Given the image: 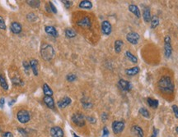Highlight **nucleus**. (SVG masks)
<instances>
[{
  "instance_id": "obj_28",
  "label": "nucleus",
  "mask_w": 178,
  "mask_h": 137,
  "mask_svg": "<svg viewBox=\"0 0 178 137\" xmlns=\"http://www.w3.org/2000/svg\"><path fill=\"white\" fill-rule=\"evenodd\" d=\"M65 36L68 38H74L75 36H77L76 32L73 30V29H70V28H68V29L65 30Z\"/></svg>"
},
{
  "instance_id": "obj_14",
  "label": "nucleus",
  "mask_w": 178,
  "mask_h": 137,
  "mask_svg": "<svg viewBox=\"0 0 178 137\" xmlns=\"http://www.w3.org/2000/svg\"><path fill=\"white\" fill-rule=\"evenodd\" d=\"M11 30L14 34H19L21 31V26L20 23L17 22H12L11 24Z\"/></svg>"
},
{
  "instance_id": "obj_33",
  "label": "nucleus",
  "mask_w": 178,
  "mask_h": 137,
  "mask_svg": "<svg viewBox=\"0 0 178 137\" xmlns=\"http://www.w3.org/2000/svg\"><path fill=\"white\" fill-rule=\"evenodd\" d=\"M13 83L14 85H16V86H23V81L21 79L17 78V77L13 79Z\"/></svg>"
},
{
  "instance_id": "obj_43",
  "label": "nucleus",
  "mask_w": 178,
  "mask_h": 137,
  "mask_svg": "<svg viewBox=\"0 0 178 137\" xmlns=\"http://www.w3.org/2000/svg\"><path fill=\"white\" fill-rule=\"evenodd\" d=\"M87 119L91 123H96V118H94V117H87Z\"/></svg>"
},
{
  "instance_id": "obj_42",
  "label": "nucleus",
  "mask_w": 178,
  "mask_h": 137,
  "mask_svg": "<svg viewBox=\"0 0 178 137\" xmlns=\"http://www.w3.org/2000/svg\"><path fill=\"white\" fill-rule=\"evenodd\" d=\"M108 135H109V130L107 129V126H105L104 129H103V136L104 137L108 136Z\"/></svg>"
},
{
  "instance_id": "obj_7",
  "label": "nucleus",
  "mask_w": 178,
  "mask_h": 137,
  "mask_svg": "<svg viewBox=\"0 0 178 137\" xmlns=\"http://www.w3.org/2000/svg\"><path fill=\"white\" fill-rule=\"evenodd\" d=\"M126 39L128 40V42L131 43V44H137L139 41V39H140V36L137 33V32H129L127 34L126 36Z\"/></svg>"
},
{
  "instance_id": "obj_36",
  "label": "nucleus",
  "mask_w": 178,
  "mask_h": 137,
  "mask_svg": "<svg viewBox=\"0 0 178 137\" xmlns=\"http://www.w3.org/2000/svg\"><path fill=\"white\" fill-rule=\"evenodd\" d=\"M23 66H24V69H25V72H27V74H28L29 70H30V67H31V66H30V63H28L27 61H24V62H23Z\"/></svg>"
},
{
  "instance_id": "obj_37",
  "label": "nucleus",
  "mask_w": 178,
  "mask_h": 137,
  "mask_svg": "<svg viewBox=\"0 0 178 137\" xmlns=\"http://www.w3.org/2000/svg\"><path fill=\"white\" fill-rule=\"evenodd\" d=\"M172 110H173V113H174V114L176 116V117L178 118V106L177 105H172Z\"/></svg>"
},
{
  "instance_id": "obj_16",
  "label": "nucleus",
  "mask_w": 178,
  "mask_h": 137,
  "mask_svg": "<svg viewBox=\"0 0 178 137\" xmlns=\"http://www.w3.org/2000/svg\"><path fill=\"white\" fill-rule=\"evenodd\" d=\"M44 103L46 104V106L50 108H55V101L52 98V96H45L43 99Z\"/></svg>"
},
{
  "instance_id": "obj_48",
  "label": "nucleus",
  "mask_w": 178,
  "mask_h": 137,
  "mask_svg": "<svg viewBox=\"0 0 178 137\" xmlns=\"http://www.w3.org/2000/svg\"><path fill=\"white\" fill-rule=\"evenodd\" d=\"M73 137H79V136H78L75 133H73Z\"/></svg>"
},
{
  "instance_id": "obj_46",
  "label": "nucleus",
  "mask_w": 178,
  "mask_h": 137,
  "mask_svg": "<svg viewBox=\"0 0 178 137\" xmlns=\"http://www.w3.org/2000/svg\"><path fill=\"white\" fill-rule=\"evenodd\" d=\"M159 132V130H157V129H154L153 130V136H152V137H156L157 136V133Z\"/></svg>"
},
{
  "instance_id": "obj_26",
  "label": "nucleus",
  "mask_w": 178,
  "mask_h": 137,
  "mask_svg": "<svg viewBox=\"0 0 178 137\" xmlns=\"http://www.w3.org/2000/svg\"><path fill=\"white\" fill-rule=\"evenodd\" d=\"M125 56H126V58H128L131 63H136L138 62V58H136L135 56L132 53H130L129 51H126V52H125Z\"/></svg>"
},
{
  "instance_id": "obj_45",
  "label": "nucleus",
  "mask_w": 178,
  "mask_h": 137,
  "mask_svg": "<svg viewBox=\"0 0 178 137\" xmlns=\"http://www.w3.org/2000/svg\"><path fill=\"white\" fill-rule=\"evenodd\" d=\"M101 120L103 121V122H106L107 120V113H102V115H101Z\"/></svg>"
},
{
  "instance_id": "obj_20",
  "label": "nucleus",
  "mask_w": 178,
  "mask_h": 137,
  "mask_svg": "<svg viewBox=\"0 0 178 137\" xmlns=\"http://www.w3.org/2000/svg\"><path fill=\"white\" fill-rule=\"evenodd\" d=\"M45 30L47 34H49L50 36H54V37H57L58 36V32L56 29L54 27V26H47L45 27Z\"/></svg>"
},
{
  "instance_id": "obj_38",
  "label": "nucleus",
  "mask_w": 178,
  "mask_h": 137,
  "mask_svg": "<svg viewBox=\"0 0 178 137\" xmlns=\"http://www.w3.org/2000/svg\"><path fill=\"white\" fill-rule=\"evenodd\" d=\"M17 130L21 133V135L22 136V137H27V132L24 130V129H21V128H19Z\"/></svg>"
},
{
  "instance_id": "obj_40",
  "label": "nucleus",
  "mask_w": 178,
  "mask_h": 137,
  "mask_svg": "<svg viewBox=\"0 0 178 137\" xmlns=\"http://www.w3.org/2000/svg\"><path fill=\"white\" fill-rule=\"evenodd\" d=\"M49 3H50V9H51V11H52L54 13H57L56 7H55V5L53 4V3H52V2H49Z\"/></svg>"
},
{
  "instance_id": "obj_21",
  "label": "nucleus",
  "mask_w": 178,
  "mask_h": 137,
  "mask_svg": "<svg viewBox=\"0 0 178 137\" xmlns=\"http://www.w3.org/2000/svg\"><path fill=\"white\" fill-rule=\"evenodd\" d=\"M79 7L80 8H83V9H91L93 7V3L91 1L88 0H83L82 2H80L79 3Z\"/></svg>"
},
{
  "instance_id": "obj_49",
  "label": "nucleus",
  "mask_w": 178,
  "mask_h": 137,
  "mask_svg": "<svg viewBox=\"0 0 178 137\" xmlns=\"http://www.w3.org/2000/svg\"><path fill=\"white\" fill-rule=\"evenodd\" d=\"M176 131L177 132V134H178V126H177V128H176Z\"/></svg>"
},
{
  "instance_id": "obj_27",
  "label": "nucleus",
  "mask_w": 178,
  "mask_h": 137,
  "mask_svg": "<svg viewBox=\"0 0 178 137\" xmlns=\"http://www.w3.org/2000/svg\"><path fill=\"white\" fill-rule=\"evenodd\" d=\"M159 25V19L157 16H153L151 19V28L155 29L157 26Z\"/></svg>"
},
{
  "instance_id": "obj_31",
  "label": "nucleus",
  "mask_w": 178,
  "mask_h": 137,
  "mask_svg": "<svg viewBox=\"0 0 178 137\" xmlns=\"http://www.w3.org/2000/svg\"><path fill=\"white\" fill-rule=\"evenodd\" d=\"M27 3H28L31 7H35V8L39 7L40 3H41V2L40 1H37V0H31V1H27Z\"/></svg>"
},
{
  "instance_id": "obj_32",
  "label": "nucleus",
  "mask_w": 178,
  "mask_h": 137,
  "mask_svg": "<svg viewBox=\"0 0 178 137\" xmlns=\"http://www.w3.org/2000/svg\"><path fill=\"white\" fill-rule=\"evenodd\" d=\"M66 79H67L68 81H69V82H73V81H74V80H77V76H76L75 74L70 73V74H69V75L67 76Z\"/></svg>"
},
{
  "instance_id": "obj_2",
  "label": "nucleus",
  "mask_w": 178,
  "mask_h": 137,
  "mask_svg": "<svg viewBox=\"0 0 178 137\" xmlns=\"http://www.w3.org/2000/svg\"><path fill=\"white\" fill-rule=\"evenodd\" d=\"M41 57H42L44 60L50 62V61H51L53 59L54 56H55L54 48L50 44L45 43V44H43L42 47H41Z\"/></svg>"
},
{
  "instance_id": "obj_47",
  "label": "nucleus",
  "mask_w": 178,
  "mask_h": 137,
  "mask_svg": "<svg viewBox=\"0 0 178 137\" xmlns=\"http://www.w3.org/2000/svg\"><path fill=\"white\" fill-rule=\"evenodd\" d=\"M15 102H16V100H15V99H13V100H11V101H10V102H9V103H8V105H9V106H11V105H13V104Z\"/></svg>"
},
{
  "instance_id": "obj_10",
  "label": "nucleus",
  "mask_w": 178,
  "mask_h": 137,
  "mask_svg": "<svg viewBox=\"0 0 178 137\" xmlns=\"http://www.w3.org/2000/svg\"><path fill=\"white\" fill-rule=\"evenodd\" d=\"M50 135L52 137H64V131L59 126H54L50 129Z\"/></svg>"
},
{
  "instance_id": "obj_15",
  "label": "nucleus",
  "mask_w": 178,
  "mask_h": 137,
  "mask_svg": "<svg viewBox=\"0 0 178 137\" xmlns=\"http://www.w3.org/2000/svg\"><path fill=\"white\" fill-rule=\"evenodd\" d=\"M129 12H131L133 14L135 15L138 18H139V17L141 16V13H140L139 8L138 6H136L135 4H130V5L129 6Z\"/></svg>"
},
{
  "instance_id": "obj_18",
  "label": "nucleus",
  "mask_w": 178,
  "mask_h": 137,
  "mask_svg": "<svg viewBox=\"0 0 178 137\" xmlns=\"http://www.w3.org/2000/svg\"><path fill=\"white\" fill-rule=\"evenodd\" d=\"M140 71L139 67H130L125 70V73L129 76H135L137 75Z\"/></svg>"
},
{
  "instance_id": "obj_19",
  "label": "nucleus",
  "mask_w": 178,
  "mask_h": 137,
  "mask_svg": "<svg viewBox=\"0 0 178 137\" xmlns=\"http://www.w3.org/2000/svg\"><path fill=\"white\" fill-rule=\"evenodd\" d=\"M131 130L137 137H143V131L142 128L140 126H132Z\"/></svg>"
},
{
  "instance_id": "obj_22",
  "label": "nucleus",
  "mask_w": 178,
  "mask_h": 137,
  "mask_svg": "<svg viewBox=\"0 0 178 137\" xmlns=\"http://www.w3.org/2000/svg\"><path fill=\"white\" fill-rule=\"evenodd\" d=\"M123 41L121 40H117L115 41V44H114V48H115V51L116 53H120L122 50V47H123Z\"/></svg>"
},
{
  "instance_id": "obj_9",
  "label": "nucleus",
  "mask_w": 178,
  "mask_h": 137,
  "mask_svg": "<svg viewBox=\"0 0 178 137\" xmlns=\"http://www.w3.org/2000/svg\"><path fill=\"white\" fill-rule=\"evenodd\" d=\"M101 30L104 35L109 36L112 31V27H111V23L108 21H103L101 23Z\"/></svg>"
},
{
  "instance_id": "obj_13",
  "label": "nucleus",
  "mask_w": 178,
  "mask_h": 137,
  "mask_svg": "<svg viewBox=\"0 0 178 137\" xmlns=\"http://www.w3.org/2000/svg\"><path fill=\"white\" fill-rule=\"evenodd\" d=\"M143 21L146 23H149L151 22L152 19V16H151V13H150V9L149 7H145L143 11Z\"/></svg>"
},
{
  "instance_id": "obj_29",
  "label": "nucleus",
  "mask_w": 178,
  "mask_h": 137,
  "mask_svg": "<svg viewBox=\"0 0 178 137\" xmlns=\"http://www.w3.org/2000/svg\"><path fill=\"white\" fill-rule=\"evenodd\" d=\"M82 103H83V108H90L93 107V103L90 101V100H87L86 98L82 99Z\"/></svg>"
},
{
  "instance_id": "obj_35",
  "label": "nucleus",
  "mask_w": 178,
  "mask_h": 137,
  "mask_svg": "<svg viewBox=\"0 0 178 137\" xmlns=\"http://www.w3.org/2000/svg\"><path fill=\"white\" fill-rule=\"evenodd\" d=\"M0 29L1 30H6V24L3 20V18L0 16Z\"/></svg>"
},
{
  "instance_id": "obj_34",
  "label": "nucleus",
  "mask_w": 178,
  "mask_h": 137,
  "mask_svg": "<svg viewBox=\"0 0 178 137\" xmlns=\"http://www.w3.org/2000/svg\"><path fill=\"white\" fill-rule=\"evenodd\" d=\"M36 16L35 13H29L27 15V19H28V21L30 22H34V21H36Z\"/></svg>"
},
{
  "instance_id": "obj_12",
  "label": "nucleus",
  "mask_w": 178,
  "mask_h": 137,
  "mask_svg": "<svg viewBox=\"0 0 178 137\" xmlns=\"http://www.w3.org/2000/svg\"><path fill=\"white\" fill-rule=\"evenodd\" d=\"M78 26H82V27H87V28H89L91 27L92 26V23H91V21L89 19V17L87 16H85L84 18H83L82 20H80L79 22H78Z\"/></svg>"
},
{
  "instance_id": "obj_25",
  "label": "nucleus",
  "mask_w": 178,
  "mask_h": 137,
  "mask_svg": "<svg viewBox=\"0 0 178 137\" xmlns=\"http://www.w3.org/2000/svg\"><path fill=\"white\" fill-rule=\"evenodd\" d=\"M147 102H148V103H149L150 107L153 108H157L158 107V104H159V103L157 99H152V98H148Z\"/></svg>"
},
{
  "instance_id": "obj_30",
  "label": "nucleus",
  "mask_w": 178,
  "mask_h": 137,
  "mask_svg": "<svg viewBox=\"0 0 178 137\" xmlns=\"http://www.w3.org/2000/svg\"><path fill=\"white\" fill-rule=\"evenodd\" d=\"M139 113L143 116V117H147V118H149L150 117V113L149 112V110L148 109H146L145 108H141L139 110Z\"/></svg>"
},
{
  "instance_id": "obj_17",
  "label": "nucleus",
  "mask_w": 178,
  "mask_h": 137,
  "mask_svg": "<svg viewBox=\"0 0 178 137\" xmlns=\"http://www.w3.org/2000/svg\"><path fill=\"white\" fill-rule=\"evenodd\" d=\"M30 66H31V71L34 73L35 76H38V62L36 59H31L30 61Z\"/></svg>"
},
{
  "instance_id": "obj_8",
  "label": "nucleus",
  "mask_w": 178,
  "mask_h": 137,
  "mask_svg": "<svg viewBox=\"0 0 178 137\" xmlns=\"http://www.w3.org/2000/svg\"><path fill=\"white\" fill-rule=\"evenodd\" d=\"M118 86H119L121 90H123V91H129L133 88L130 82H129L128 80H125L124 79H121L119 80Z\"/></svg>"
},
{
  "instance_id": "obj_5",
  "label": "nucleus",
  "mask_w": 178,
  "mask_h": 137,
  "mask_svg": "<svg viewBox=\"0 0 178 137\" xmlns=\"http://www.w3.org/2000/svg\"><path fill=\"white\" fill-rule=\"evenodd\" d=\"M164 51L166 58H170L172 53V47L171 44V38L169 36H167L164 38Z\"/></svg>"
},
{
  "instance_id": "obj_11",
  "label": "nucleus",
  "mask_w": 178,
  "mask_h": 137,
  "mask_svg": "<svg viewBox=\"0 0 178 137\" xmlns=\"http://www.w3.org/2000/svg\"><path fill=\"white\" fill-rule=\"evenodd\" d=\"M71 99L69 97H64L62 98L61 99H59L58 101V107L60 108H66L67 106H69L70 103H71Z\"/></svg>"
},
{
  "instance_id": "obj_6",
  "label": "nucleus",
  "mask_w": 178,
  "mask_h": 137,
  "mask_svg": "<svg viewBox=\"0 0 178 137\" xmlns=\"http://www.w3.org/2000/svg\"><path fill=\"white\" fill-rule=\"evenodd\" d=\"M125 128V123L122 121H115L112 123V130L115 134H121Z\"/></svg>"
},
{
  "instance_id": "obj_4",
  "label": "nucleus",
  "mask_w": 178,
  "mask_h": 137,
  "mask_svg": "<svg viewBox=\"0 0 178 137\" xmlns=\"http://www.w3.org/2000/svg\"><path fill=\"white\" fill-rule=\"evenodd\" d=\"M72 121L73 123H74L76 126H83L85 125L86 121H85V117L83 113H74L73 117H72Z\"/></svg>"
},
{
  "instance_id": "obj_23",
  "label": "nucleus",
  "mask_w": 178,
  "mask_h": 137,
  "mask_svg": "<svg viewBox=\"0 0 178 137\" xmlns=\"http://www.w3.org/2000/svg\"><path fill=\"white\" fill-rule=\"evenodd\" d=\"M43 92L45 96H52L53 95V90L50 88L47 84L43 85Z\"/></svg>"
},
{
  "instance_id": "obj_41",
  "label": "nucleus",
  "mask_w": 178,
  "mask_h": 137,
  "mask_svg": "<svg viewBox=\"0 0 178 137\" xmlns=\"http://www.w3.org/2000/svg\"><path fill=\"white\" fill-rule=\"evenodd\" d=\"M63 3L66 8H69L72 5V1H63Z\"/></svg>"
},
{
  "instance_id": "obj_1",
  "label": "nucleus",
  "mask_w": 178,
  "mask_h": 137,
  "mask_svg": "<svg viewBox=\"0 0 178 137\" xmlns=\"http://www.w3.org/2000/svg\"><path fill=\"white\" fill-rule=\"evenodd\" d=\"M157 86L159 90L166 94H171L174 91V84L170 76H164L161 77L157 82Z\"/></svg>"
},
{
  "instance_id": "obj_44",
  "label": "nucleus",
  "mask_w": 178,
  "mask_h": 137,
  "mask_svg": "<svg viewBox=\"0 0 178 137\" xmlns=\"http://www.w3.org/2000/svg\"><path fill=\"white\" fill-rule=\"evenodd\" d=\"M4 103H5V99L4 98H1L0 99V108H3V105H4Z\"/></svg>"
},
{
  "instance_id": "obj_3",
  "label": "nucleus",
  "mask_w": 178,
  "mask_h": 137,
  "mask_svg": "<svg viewBox=\"0 0 178 137\" xmlns=\"http://www.w3.org/2000/svg\"><path fill=\"white\" fill-rule=\"evenodd\" d=\"M17 120L22 124L27 123L31 119V116H30L29 112L25 109H21L20 111H18V113L17 114Z\"/></svg>"
},
{
  "instance_id": "obj_24",
  "label": "nucleus",
  "mask_w": 178,
  "mask_h": 137,
  "mask_svg": "<svg viewBox=\"0 0 178 137\" xmlns=\"http://www.w3.org/2000/svg\"><path fill=\"white\" fill-rule=\"evenodd\" d=\"M0 86L1 87L5 90H8V85H7V80H6V78L3 76V75H0Z\"/></svg>"
},
{
  "instance_id": "obj_39",
  "label": "nucleus",
  "mask_w": 178,
  "mask_h": 137,
  "mask_svg": "<svg viewBox=\"0 0 178 137\" xmlns=\"http://www.w3.org/2000/svg\"><path fill=\"white\" fill-rule=\"evenodd\" d=\"M2 137H14V136H13V135L11 132L6 131V132H3V133L2 134Z\"/></svg>"
}]
</instances>
